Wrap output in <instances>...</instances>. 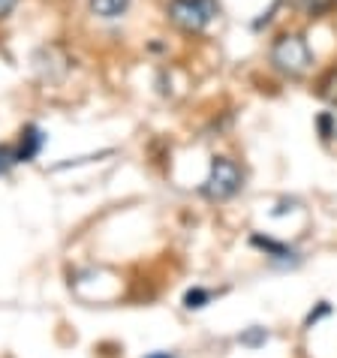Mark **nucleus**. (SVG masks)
<instances>
[{"label": "nucleus", "instance_id": "20e7f679", "mask_svg": "<svg viewBox=\"0 0 337 358\" xmlns=\"http://www.w3.org/2000/svg\"><path fill=\"white\" fill-rule=\"evenodd\" d=\"M43 145H45V133L39 130L36 124H27L22 130V142H18V148H15L18 163H31L34 157L43 151Z\"/></svg>", "mask_w": 337, "mask_h": 358}, {"label": "nucleus", "instance_id": "7ed1b4c3", "mask_svg": "<svg viewBox=\"0 0 337 358\" xmlns=\"http://www.w3.org/2000/svg\"><path fill=\"white\" fill-rule=\"evenodd\" d=\"M220 6L217 0H172L166 6V15L175 27H181L187 34H199L217 18Z\"/></svg>", "mask_w": 337, "mask_h": 358}, {"label": "nucleus", "instance_id": "f03ea898", "mask_svg": "<svg viewBox=\"0 0 337 358\" xmlns=\"http://www.w3.org/2000/svg\"><path fill=\"white\" fill-rule=\"evenodd\" d=\"M241 187H244V172L238 169V163L229 160V157H214L211 172H208V178L202 181V196L211 199V202H226V199H232Z\"/></svg>", "mask_w": 337, "mask_h": 358}, {"label": "nucleus", "instance_id": "423d86ee", "mask_svg": "<svg viewBox=\"0 0 337 358\" xmlns=\"http://www.w3.org/2000/svg\"><path fill=\"white\" fill-rule=\"evenodd\" d=\"M253 244L262 247V250H268L274 262H289V256H295L286 244H277V241H271V238H262V235H253Z\"/></svg>", "mask_w": 337, "mask_h": 358}, {"label": "nucleus", "instance_id": "f8f14e48", "mask_svg": "<svg viewBox=\"0 0 337 358\" xmlns=\"http://www.w3.org/2000/svg\"><path fill=\"white\" fill-rule=\"evenodd\" d=\"M15 3H18V0H0V18H6L9 13H13Z\"/></svg>", "mask_w": 337, "mask_h": 358}, {"label": "nucleus", "instance_id": "1a4fd4ad", "mask_svg": "<svg viewBox=\"0 0 337 358\" xmlns=\"http://www.w3.org/2000/svg\"><path fill=\"white\" fill-rule=\"evenodd\" d=\"M208 301H211V292L202 289V286H196V289H190L184 295V307H187V310H202Z\"/></svg>", "mask_w": 337, "mask_h": 358}, {"label": "nucleus", "instance_id": "9b49d317", "mask_svg": "<svg viewBox=\"0 0 337 358\" xmlns=\"http://www.w3.org/2000/svg\"><path fill=\"white\" fill-rule=\"evenodd\" d=\"M331 310V307H329V301H322L320 304V310H316V313H310V316H307V325H313L316 320H320V316H325V313H329Z\"/></svg>", "mask_w": 337, "mask_h": 358}, {"label": "nucleus", "instance_id": "0eeeda50", "mask_svg": "<svg viewBox=\"0 0 337 358\" xmlns=\"http://www.w3.org/2000/svg\"><path fill=\"white\" fill-rule=\"evenodd\" d=\"M265 341H268V331L259 325H253V328H247L244 334H238V343L250 346V350H259V346H265Z\"/></svg>", "mask_w": 337, "mask_h": 358}, {"label": "nucleus", "instance_id": "39448f33", "mask_svg": "<svg viewBox=\"0 0 337 358\" xmlns=\"http://www.w3.org/2000/svg\"><path fill=\"white\" fill-rule=\"evenodd\" d=\"M96 18H121L130 9V0H87Z\"/></svg>", "mask_w": 337, "mask_h": 358}, {"label": "nucleus", "instance_id": "9d476101", "mask_svg": "<svg viewBox=\"0 0 337 358\" xmlns=\"http://www.w3.org/2000/svg\"><path fill=\"white\" fill-rule=\"evenodd\" d=\"M18 163V157H15V148H9V145H0V175H6L9 169H13Z\"/></svg>", "mask_w": 337, "mask_h": 358}, {"label": "nucleus", "instance_id": "f257e3e1", "mask_svg": "<svg viewBox=\"0 0 337 358\" xmlns=\"http://www.w3.org/2000/svg\"><path fill=\"white\" fill-rule=\"evenodd\" d=\"M271 64L280 69L283 76L299 78L313 66V52L301 34H283V36H277L271 45Z\"/></svg>", "mask_w": 337, "mask_h": 358}, {"label": "nucleus", "instance_id": "6e6552de", "mask_svg": "<svg viewBox=\"0 0 337 358\" xmlns=\"http://www.w3.org/2000/svg\"><path fill=\"white\" fill-rule=\"evenodd\" d=\"M295 6L301 9L304 15H310V18H316V15H322V13H329V9L334 6V0H292Z\"/></svg>", "mask_w": 337, "mask_h": 358}]
</instances>
